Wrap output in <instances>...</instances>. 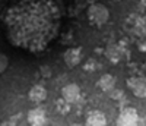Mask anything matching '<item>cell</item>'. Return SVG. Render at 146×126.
<instances>
[{
	"label": "cell",
	"instance_id": "obj_5",
	"mask_svg": "<svg viewBox=\"0 0 146 126\" xmlns=\"http://www.w3.org/2000/svg\"><path fill=\"white\" fill-rule=\"evenodd\" d=\"M62 97L66 103L69 104H75L79 101L80 98V88L76 84H67L66 86H63L62 90Z\"/></svg>",
	"mask_w": 146,
	"mask_h": 126
},
{
	"label": "cell",
	"instance_id": "obj_16",
	"mask_svg": "<svg viewBox=\"0 0 146 126\" xmlns=\"http://www.w3.org/2000/svg\"><path fill=\"white\" fill-rule=\"evenodd\" d=\"M140 3H142V5H143V6L146 7V0H140Z\"/></svg>",
	"mask_w": 146,
	"mask_h": 126
},
{
	"label": "cell",
	"instance_id": "obj_8",
	"mask_svg": "<svg viewBox=\"0 0 146 126\" xmlns=\"http://www.w3.org/2000/svg\"><path fill=\"white\" fill-rule=\"evenodd\" d=\"M28 97H29V100H31L32 103L40 104V103H42L44 100L47 98V90H45L42 85H34L31 90H29Z\"/></svg>",
	"mask_w": 146,
	"mask_h": 126
},
{
	"label": "cell",
	"instance_id": "obj_14",
	"mask_svg": "<svg viewBox=\"0 0 146 126\" xmlns=\"http://www.w3.org/2000/svg\"><path fill=\"white\" fill-rule=\"evenodd\" d=\"M110 97H111L113 100H118V98L123 97V91H118V90H115V88H114V90L110 91Z\"/></svg>",
	"mask_w": 146,
	"mask_h": 126
},
{
	"label": "cell",
	"instance_id": "obj_11",
	"mask_svg": "<svg viewBox=\"0 0 146 126\" xmlns=\"http://www.w3.org/2000/svg\"><path fill=\"white\" fill-rule=\"evenodd\" d=\"M105 56H107L110 60H111L113 63H118L120 59L123 57V52H121V48H120L118 46L113 44V46H108V47H107Z\"/></svg>",
	"mask_w": 146,
	"mask_h": 126
},
{
	"label": "cell",
	"instance_id": "obj_10",
	"mask_svg": "<svg viewBox=\"0 0 146 126\" xmlns=\"http://www.w3.org/2000/svg\"><path fill=\"white\" fill-rule=\"evenodd\" d=\"M96 85H98L102 91L110 92L111 90L115 88V78L113 76V75H110V73H105V75H102V76L98 79Z\"/></svg>",
	"mask_w": 146,
	"mask_h": 126
},
{
	"label": "cell",
	"instance_id": "obj_19",
	"mask_svg": "<svg viewBox=\"0 0 146 126\" xmlns=\"http://www.w3.org/2000/svg\"><path fill=\"white\" fill-rule=\"evenodd\" d=\"M0 116H2V111H0Z\"/></svg>",
	"mask_w": 146,
	"mask_h": 126
},
{
	"label": "cell",
	"instance_id": "obj_4",
	"mask_svg": "<svg viewBox=\"0 0 146 126\" xmlns=\"http://www.w3.org/2000/svg\"><path fill=\"white\" fill-rule=\"evenodd\" d=\"M127 85L131 90V92L139 98H146V78L143 76H136L130 78L127 81Z\"/></svg>",
	"mask_w": 146,
	"mask_h": 126
},
{
	"label": "cell",
	"instance_id": "obj_7",
	"mask_svg": "<svg viewBox=\"0 0 146 126\" xmlns=\"http://www.w3.org/2000/svg\"><path fill=\"white\" fill-rule=\"evenodd\" d=\"M47 122V115L44 109L41 107H35L32 110H29L28 113V123L31 126H44Z\"/></svg>",
	"mask_w": 146,
	"mask_h": 126
},
{
	"label": "cell",
	"instance_id": "obj_1",
	"mask_svg": "<svg viewBox=\"0 0 146 126\" xmlns=\"http://www.w3.org/2000/svg\"><path fill=\"white\" fill-rule=\"evenodd\" d=\"M3 21L12 44L38 53L58 34L60 9L53 0H19L6 10Z\"/></svg>",
	"mask_w": 146,
	"mask_h": 126
},
{
	"label": "cell",
	"instance_id": "obj_6",
	"mask_svg": "<svg viewBox=\"0 0 146 126\" xmlns=\"http://www.w3.org/2000/svg\"><path fill=\"white\" fill-rule=\"evenodd\" d=\"M63 60L66 63L67 68H75L82 62V50L79 47H72L67 48L64 54H63Z\"/></svg>",
	"mask_w": 146,
	"mask_h": 126
},
{
	"label": "cell",
	"instance_id": "obj_12",
	"mask_svg": "<svg viewBox=\"0 0 146 126\" xmlns=\"http://www.w3.org/2000/svg\"><path fill=\"white\" fill-rule=\"evenodd\" d=\"M9 66V57L6 54H2L0 53V75H2Z\"/></svg>",
	"mask_w": 146,
	"mask_h": 126
},
{
	"label": "cell",
	"instance_id": "obj_9",
	"mask_svg": "<svg viewBox=\"0 0 146 126\" xmlns=\"http://www.w3.org/2000/svg\"><path fill=\"white\" fill-rule=\"evenodd\" d=\"M85 126H107V119L102 111H92L86 117Z\"/></svg>",
	"mask_w": 146,
	"mask_h": 126
},
{
	"label": "cell",
	"instance_id": "obj_3",
	"mask_svg": "<svg viewBox=\"0 0 146 126\" xmlns=\"http://www.w3.org/2000/svg\"><path fill=\"white\" fill-rule=\"evenodd\" d=\"M118 126H139V115L137 110L133 107H126L120 111L117 117Z\"/></svg>",
	"mask_w": 146,
	"mask_h": 126
},
{
	"label": "cell",
	"instance_id": "obj_13",
	"mask_svg": "<svg viewBox=\"0 0 146 126\" xmlns=\"http://www.w3.org/2000/svg\"><path fill=\"white\" fill-rule=\"evenodd\" d=\"M40 73L42 75L44 78H50L51 75H53V70H51L50 66H41L40 68Z\"/></svg>",
	"mask_w": 146,
	"mask_h": 126
},
{
	"label": "cell",
	"instance_id": "obj_17",
	"mask_svg": "<svg viewBox=\"0 0 146 126\" xmlns=\"http://www.w3.org/2000/svg\"><path fill=\"white\" fill-rule=\"evenodd\" d=\"M70 126H80V125H78V123H75V125H70Z\"/></svg>",
	"mask_w": 146,
	"mask_h": 126
},
{
	"label": "cell",
	"instance_id": "obj_2",
	"mask_svg": "<svg viewBox=\"0 0 146 126\" xmlns=\"http://www.w3.org/2000/svg\"><path fill=\"white\" fill-rule=\"evenodd\" d=\"M88 18H89L91 23L96 25V27H102L110 19V10L107 9V6L100 5V3L92 5L88 9Z\"/></svg>",
	"mask_w": 146,
	"mask_h": 126
},
{
	"label": "cell",
	"instance_id": "obj_15",
	"mask_svg": "<svg viewBox=\"0 0 146 126\" xmlns=\"http://www.w3.org/2000/svg\"><path fill=\"white\" fill-rule=\"evenodd\" d=\"M94 65H95V60H92V59H89L86 63H85V70H94Z\"/></svg>",
	"mask_w": 146,
	"mask_h": 126
},
{
	"label": "cell",
	"instance_id": "obj_18",
	"mask_svg": "<svg viewBox=\"0 0 146 126\" xmlns=\"http://www.w3.org/2000/svg\"><path fill=\"white\" fill-rule=\"evenodd\" d=\"M115 2H121V0H115Z\"/></svg>",
	"mask_w": 146,
	"mask_h": 126
}]
</instances>
